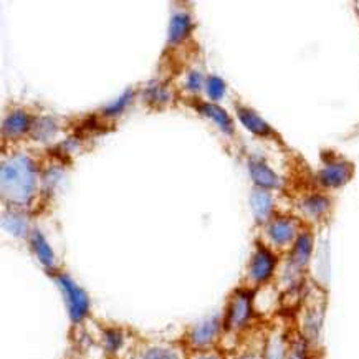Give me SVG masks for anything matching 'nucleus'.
Segmentation results:
<instances>
[{
  "mask_svg": "<svg viewBox=\"0 0 359 359\" xmlns=\"http://www.w3.org/2000/svg\"><path fill=\"white\" fill-rule=\"evenodd\" d=\"M35 164L27 156H17L2 165V194L15 204H25L35 192Z\"/></svg>",
  "mask_w": 359,
  "mask_h": 359,
  "instance_id": "f257e3e1",
  "label": "nucleus"
},
{
  "mask_svg": "<svg viewBox=\"0 0 359 359\" xmlns=\"http://www.w3.org/2000/svg\"><path fill=\"white\" fill-rule=\"evenodd\" d=\"M303 224L300 219L292 217V215L275 214L269 222L264 225V236L266 247L271 248L275 253L290 252L297 242V238L302 236Z\"/></svg>",
  "mask_w": 359,
  "mask_h": 359,
  "instance_id": "f03ea898",
  "label": "nucleus"
},
{
  "mask_svg": "<svg viewBox=\"0 0 359 359\" xmlns=\"http://www.w3.org/2000/svg\"><path fill=\"white\" fill-rule=\"evenodd\" d=\"M354 177V164L333 151L321 153V168L316 184L323 189H341Z\"/></svg>",
  "mask_w": 359,
  "mask_h": 359,
  "instance_id": "7ed1b4c3",
  "label": "nucleus"
},
{
  "mask_svg": "<svg viewBox=\"0 0 359 359\" xmlns=\"http://www.w3.org/2000/svg\"><path fill=\"white\" fill-rule=\"evenodd\" d=\"M278 269V253H275L265 243H257L250 262L247 266V283L248 290L264 288L275 277Z\"/></svg>",
  "mask_w": 359,
  "mask_h": 359,
  "instance_id": "20e7f679",
  "label": "nucleus"
},
{
  "mask_svg": "<svg viewBox=\"0 0 359 359\" xmlns=\"http://www.w3.org/2000/svg\"><path fill=\"white\" fill-rule=\"evenodd\" d=\"M255 313V303H253V292L248 288H238L230 297L227 315H225V330L242 331L245 330Z\"/></svg>",
  "mask_w": 359,
  "mask_h": 359,
  "instance_id": "39448f33",
  "label": "nucleus"
},
{
  "mask_svg": "<svg viewBox=\"0 0 359 359\" xmlns=\"http://www.w3.org/2000/svg\"><path fill=\"white\" fill-rule=\"evenodd\" d=\"M313 248H315V241H313V233L310 230H303L302 236L297 238L292 250L288 252L287 269L288 277L293 287H297L298 280L303 275V271L310 265L313 257Z\"/></svg>",
  "mask_w": 359,
  "mask_h": 359,
  "instance_id": "423d86ee",
  "label": "nucleus"
},
{
  "mask_svg": "<svg viewBox=\"0 0 359 359\" xmlns=\"http://www.w3.org/2000/svg\"><path fill=\"white\" fill-rule=\"evenodd\" d=\"M305 306H303V320H302V330L300 333L305 336V339L310 344H315L318 341V336L321 333V326H323V316H325V297L316 298L311 294H306Z\"/></svg>",
  "mask_w": 359,
  "mask_h": 359,
  "instance_id": "0eeeda50",
  "label": "nucleus"
},
{
  "mask_svg": "<svg viewBox=\"0 0 359 359\" xmlns=\"http://www.w3.org/2000/svg\"><path fill=\"white\" fill-rule=\"evenodd\" d=\"M57 282L67 298V305H68V311H70L72 321L78 323V321H81L86 315H88V310H90L88 294L83 292V290L78 287L70 277H67V275H58Z\"/></svg>",
  "mask_w": 359,
  "mask_h": 359,
  "instance_id": "6e6552de",
  "label": "nucleus"
},
{
  "mask_svg": "<svg viewBox=\"0 0 359 359\" xmlns=\"http://www.w3.org/2000/svg\"><path fill=\"white\" fill-rule=\"evenodd\" d=\"M248 172L255 187L266 189V191H280L283 187V179L278 176L262 158L248 159Z\"/></svg>",
  "mask_w": 359,
  "mask_h": 359,
  "instance_id": "1a4fd4ad",
  "label": "nucleus"
},
{
  "mask_svg": "<svg viewBox=\"0 0 359 359\" xmlns=\"http://www.w3.org/2000/svg\"><path fill=\"white\" fill-rule=\"evenodd\" d=\"M248 201H250V209L257 224L265 225L275 215V199L271 191L253 187Z\"/></svg>",
  "mask_w": 359,
  "mask_h": 359,
  "instance_id": "9d476101",
  "label": "nucleus"
},
{
  "mask_svg": "<svg viewBox=\"0 0 359 359\" xmlns=\"http://www.w3.org/2000/svg\"><path fill=\"white\" fill-rule=\"evenodd\" d=\"M300 210L308 220L313 222H320L323 220L331 210V199L328 196L321 194V192H313L302 197Z\"/></svg>",
  "mask_w": 359,
  "mask_h": 359,
  "instance_id": "9b49d317",
  "label": "nucleus"
},
{
  "mask_svg": "<svg viewBox=\"0 0 359 359\" xmlns=\"http://www.w3.org/2000/svg\"><path fill=\"white\" fill-rule=\"evenodd\" d=\"M236 111H237V118L241 119V123L252 133V135L260 136V137H277V133H275L273 128H271L270 124L255 111V109L238 104Z\"/></svg>",
  "mask_w": 359,
  "mask_h": 359,
  "instance_id": "f8f14e48",
  "label": "nucleus"
},
{
  "mask_svg": "<svg viewBox=\"0 0 359 359\" xmlns=\"http://www.w3.org/2000/svg\"><path fill=\"white\" fill-rule=\"evenodd\" d=\"M220 330H222V323H220L219 316H212V318L202 321L201 325H197L196 328L191 331L189 339H191L192 346L205 348L215 341V338L219 336Z\"/></svg>",
  "mask_w": 359,
  "mask_h": 359,
  "instance_id": "ddd939ff",
  "label": "nucleus"
},
{
  "mask_svg": "<svg viewBox=\"0 0 359 359\" xmlns=\"http://www.w3.org/2000/svg\"><path fill=\"white\" fill-rule=\"evenodd\" d=\"M197 111H199L202 116L209 118L210 121L215 123V126L219 128L220 131L225 133V135H233V119L230 118V114L225 111L224 108H220L219 104L214 103H201L196 107Z\"/></svg>",
  "mask_w": 359,
  "mask_h": 359,
  "instance_id": "4468645a",
  "label": "nucleus"
},
{
  "mask_svg": "<svg viewBox=\"0 0 359 359\" xmlns=\"http://www.w3.org/2000/svg\"><path fill=\"white\" fill-rule=\"evenodd\" d=\"M32 123H34V119L25 111L18 109V111L8 114L6 121H4V135L8 137H18L25 135L27 131L32 130Z\"/></svg>",
  "mask_w": 359,
  "mask_h": 359,
  "instance_id": "2eb2a0df",
  "label": "nucleus"
},
{
  "mask_svg": "<svg viewBox=\"0 0 359 359\" xmlns=\"http://www.w3.org/2000/svg\"><path fill=\"white\" fill-rule=\"evenodd\" d=\"M192 18L187 13H176L171 18V24H169V41L171 43H181L182 40H186L192 32Z\"/></svg>",
  "mask_w": 359,
  "mask_h": 359,
  "instance_id": "dca6fc26",
  "label": "nucleus"
},
{
  "mask_svg": "<svg viewBox=\"0 0 359 359\" xmlns=\"http://www.w3.org/2000/svg\"><path fill=\"white\" fill-rule=\"evenodd\" d=\"M288 334L273 333L265 339L264 359H285L287 358Z\"/></svg>",
  "mask_w": 359,
  "mask_h": 359,
  "instance_id": "f3484780",
  "label": "nucleus"
},
{
  "mask_svg": "<svg viewBox=\"0 0 359 359\" xmlns=\"http://www.w3.org/2000/svg\"><path fill=\"white\" fill-rule=\"evenodd\" d=\"M285 359H310V343L306 341L300 331L288 334V348Z\"/></svg>",
  "mask_w": 359,
  "mask_h": 359,
  "instance_id": "a211bd4d",
  "label": "nucleus"
},
{
  "mask_svg": "<svg viewBox=\"0 0 359 359\" xmlns=\"http://www.w3.org/2000/svg\"><path fill=\"white\" fill-rule=\"evenodd\" d=\"M30 241H32V247H34V252L36 253V257H39V260L47 266V269H52L55 265V255H53V250L48 245V242L45 241L43 236H41L39 230L32 232Z\"/></svg>",
  "mask_w": 359,
  "mask_h": 359,
  "instance_id": "6ab92c4d",
  "label": "nucleus"
},
{
  "mask_svg": "<svg viewBox=\"0 0 359 359\" xmlns=\"http://www.w3.org/2000/svg\"><path fill=\"white\" fill-rule=\"evenodd\" d=\"M30 133L35 140L47 141L57 133V124H55L52 118H36L32 123Z\"/></svg>",
  "mask_w": 359,
  "mask_h": 359,
  "instance_id": "aec40b11",
  "label": "nucleus"
},
{
  "mask_svg": "<svg viewBox=\"0 0 359 359\" xmlns=\"http://www.w3.org/2000/svg\"><path fill=\"white\" fill-rule=\"evenodd\" d=\"M4 229L13 233V236L20 237L27 233V220L20 214H8L4 217Z\"/></svg>",
  "mask_w": 359,
  "mask_h": 359,
  "instance_id": "412c9836",
  "label": "nucleus"
},
{
  "mask_svg": "<svg viewBox=\"0 0 359 359\" xmlns=\"http://www.w3.org/2000/svg\"><path fill=\"white\" fill-rule=\"evenodd\" d=\"M131 100H133V90H128L126 93H123L121 96H119V98L114 101V103H111L109 107L104 108L103 116H107V118L118 116V114H121L124 109H126L128 104L131 103Z\"/></svg>",
  "mask_w": 359,
  "mask_h": 359,
  "instance_id": "4be33fe9",
  "label": "nucleus"
},
{
  "mask_svg": "<svg viewBox=\"0 0 359 359\" xmlns=\"http://www.w3.org/2000/svg\"><path fill=\"white\" fill-rule=\"evenodd\" d=\"M205 90H207V95L210 96V100L219 101V100L224 98L227 86H225V81L222 80V78L212 75V76L207 78Z\"/></svg>",
  "mask_w": 359,
  "mask_h": 359,
  "instance_id": "5701e85b",
  "label": "nucleus"
},
{
  "mask_svg": "<svg viewBox=\"0 0 359 359\" xmlns=\"http://www.w3.org/2000/svg\"><path fill=\"white\" fill-rule=\"evenodd\" d=\"M142 359H184L182 354L177 349L172 348H163V346H154L149 348L144 353Z\"/></svg>",
  "mask_w": 359,
  "mask_h": 359,
  "instance_id": "b1692460",
  "label": "nucleus"
},
{
  "mask_svg": "<svg viewBox=\"0 0 359 359\" xmlns=\"http://www.w3.org/2000/svg\"><path fill=\"white\" fill-rule=\"evenodd\" d=\"M146 100L153 104H164L169 101V91L161 85H153L146 90Z\"/></svg>",
  "mask_w": 359,
  "mask_h": 359,
  "instance_id": "393cba45",
  "label": "nucleus"
},
{
  "mask_svg": "<svg viewBox=\"0 0 359 359\" xmlns=\"http://www.w3.org/2000/svg\"><path fill=\"white\" fill-rule=\"evenodd\" d=\"M104 344L109 351L114 353L121 348L123 344V334L119 330H107L104 331Z\"/></svg>",
  "mask_w": 359,
  "mask_h": 359,
  "instance_id": "a878e982",
  "label": "nucleus"
},
{
  "mask_svg": "<svg viewBox=\"0 0 359 359\" xmlns=\"http://www.w3.org/2000/svg\"><path fill=\"white\" fill-rule=\"evenodd\" d=\"M202 83H204V78H202L199 72L189 73L187 81H186L187 90H191V91H194V93H197V91H201V88H202Z\"/></svg>",
  "mask_w": 359,
  "mask_h": 359,
  "instance_id": "bb28decb",
  "label": "nucleus"
},
{
  "mask_svg": "<svg viewBox=\"0 0 359 359\" xmlns=\"http://www.w3.org/2000/svg\"><path fill=\"white\" fill-rule=\"evenodd\" d=\"M197 359H220V358L217 356V354H205V356H201Z\"/></svg>",
  "mask_w": 359,
  "mask_h": 359,
  "instance_id": "cd10ccee",
  "label": "nucleus"
}]
</instances>
